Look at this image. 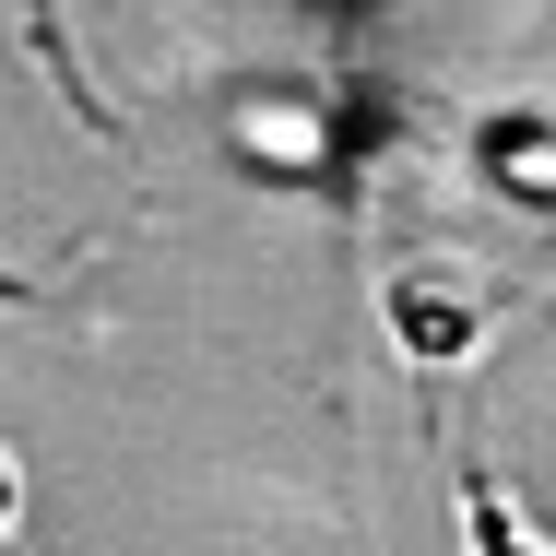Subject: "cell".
Instances as JSON below:
<instances>
[{"instance_id": "cell-1", "label": "cell", "mask_w": 556, "mask_h": 556, "mask_svg": "<svg viewBox=\"0 0 556 556\" xmlns=\"http://www.w3.org/2000/svg\"><path fill=\"white\" fill-rule=\"evenodd\" d=\"M497 320V296L462 273V261H415L403 285H391V343L415 355V367H450V355H473Z\"/></svg>"}, {"instance_id": "cell-3", "label": "cell", "mask_w": 556, "mask_h": 556, "mask_svg": "<svg viewBox=\"0 0 556 556\" xmlns=\"http://www.w3.org/2000/svg\"><path fill=\"white\" fill-rule=\"evenodd\" d=\"M473 556H533V545H521V533H509V509H497L485 485H473Z\"/></svg>"}, {"instance_id": "cell-2", "label": "cell", "mask_w": 556, "mask_h": 556, "mask_svg": "<svg viewBox=\"0 0 556 556\" xmlns=\"http://www.w3.org/2000/svg\"><path fill=\"white\" fill-rule=\"evenodd\" d=\"M24 24H36V48H48V72L72 84V108H84V118H96V130H108V108H96V84L72 72V36H60V12H48V0H24Z\"/></svg>"}, {"instance_id": "cell-4", "label": "cell", "mask_w": 556, "mask_h": 556, "mask_svg": "<svg viewBox=\"0 0 556 556\" xmlns=\"http://www.w3.org/2000/svg\"><path fill=\"white\" fill-rule=\"evenodd\" d=\"M12 497H24V485H12V462H0V521H12Z\"/></svg>"}]
</instances>
